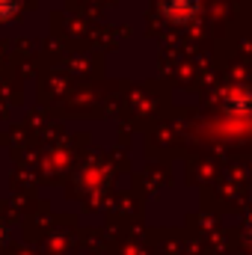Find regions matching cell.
Masks as SVG:
<instances>
[{"label":"cell","mask_w":252,"mask_h":255,"mask_svg":"<svg viewBox=\"0 0 252 255\" xmlns=\"http://www.w3.org/2000/svg\"><path fill=\"white\" fill-rule=\"evenodd\" d=\"M226 110L235 119H252V89H232L226 95Z\"/></svg>","instance_id":"cell-1"},{"label":"cell","mask_w":252,"mask_h":255,"mask_svg":"<svg viewBox=\"0 0 252 255\" xmlns=\"http://www.w3.org/2000/svg\"><path fill=\"white\" fill-rule=\"evenodd\" d=\"M250 232H252V217H250Z\"/></svg>","instance_id":"cell-3"},{"label":"cell","mask_w":252,"mask_h":255,"mask_svg":"<svg viewBox=\"0 0 252 255\" xmlns=\"http://www.w3.org/2000/svg\"><path fill=\"white\" fill-rule=\"evenodd\" d=\"M0 244H3V226H0Z\"/></svg>","instance_id":"cell-2"}]
</instances>
